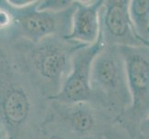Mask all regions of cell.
<instances>
[{
  "label": "cell",
  "mask_w": 149,
  "mask_h": 139,
  "mask_svg": "<svg viewBox=\"0 0 149 139\" xmlns=\"http://www.w3.org/2000/svg\"><path fill=\"white\" fill-rule=\"evenodd\" d=\"M6 2L9 6H11L15 8H22L27 7L33 1L32 0H7Z\"/></svg>",
  "instance_id": "15"
},
{
  "label": "cell",
  "mask_w": 149,
  "mask_h": 139,
  "mask_svg": "<svg viewBox=\"0 0 149 139\" xmlns=\"http://www.w3.org/2000/svg\"><path fill=\"white\" fill-rule=\"evenodd\" d=\"M37 2L33 1L22 8H15L6 2L12 14V29L17 36L30 43H38L50 36H68L72 26L75 1L71 7L60 11L39 9Z\"/></svg>",
  "instance_id": "6"
},
{
  "label": "cell",
  "mask_w": 149,
  "mask_h": 139,
  "mask_svg": "<svg viewBox=\"0 0 149 139\" xmlns=\"http://www.w3.org/2000/svg\"><path fill=\"white\" fill-rule=\"evenodd\" d=\"M0 139H7L6 136L4 135V133L1 130H0Z\"/></svg>",
  "instance_id": "16"
},
{
  "label": "cell",
  "mask_w": 149,
  "mask_h": 139,
  "mask_svg": "<svg viewBox=\"0 0 149 139\" xmlns=\"http://www.w3.org/2000/svg\"><path fill=\"white\" fill-rule=\"evenodd\" d=\"M45 122L84 138L118 139L115 120L90 102L62 103L48 100Z\"/></svg>",
  "instance_id": "5"
},
{
  "label": "cell",
  "mask_w": 149,
  "mask_h": 139,
  "mask_svg": "<svg viewBox=\"0 0 149 139\" xmlns=\"http://www.w3.org/2000/svg\"><path fill=\"white\" fill-rule=\"evenodd\" d=\"M149 45V42L147 43ZM139 136H142L145 139H149V116L143 122L139 129Z\"/></svg>",
  "instance_id": "14"
},
{
  "label": "cell",
  "mask_w": 149,
  "mask_h": 139,
  "mask_svg": "<svg viewBox=\"0 0 149 139\" xmlns=\"http://www.w3.org/2000/svg\"><path fill=\"white\" fill-rule=\"evenodd\" d=\"M129 0H107L100 12V34L105 45H146L138 37L130 17Z\"/></svg>",
  "instance_id": "8"
},
{
  "label": "cell",
  "mask_w": 149,
  "mask_h": 139,
  "mask_svg": "<svg viewBox=\"0 0 149 139\" xmlns=\"http://www.w3.org/2000/svg\"><path fill=\"white\" fill-rule=\"evenodd\" d=\"M13 17L5 1H0V30L12 28Z\"/></svg>",
  "instance_id": "13"
},
{
  "label": "cell",
  "mask_w": 149,
  "mask_h": 139,
  "mask_svg": "<svg viewBox=\"0 0 149 139\" xmlns=\"http://www.w3.org/2000/svg\"><path fill=\"white\" fill-rule=\"evenodd\" d=\"M39 139H94L77 136L50 122H45L41 128Z\"/></svg>",
  "instance_id": "11"
},
{
  "label": "cell",
  "mask_w": 149,
  "mask_h": 139,
  "mask_svg": "<svg viewBox=\"0 0 149 139\" xmlns=\"http://www.w3.org/2000/svg\"><path fill=\"white\" fill-rule=\"evenodd\" d=\"M74 1H63V0H44L37 2V8L42 10L49 11H60L71 7Z\"/></svg>",
  "instance_id": "12"
},
{
  "label": "cell",
  "mask_w": 149,
  "mask_h": 139,
  "mask_svg": "<svg viewBox=\"0 0 149 139\" xmlns=\"http://www.w3.org/2000/svg\"><path fill=\"white\" fill-rule=\"evenodd\" d=\"M1 61L5 78L0 76V120L6 133L12 139H39L49 101L32 80L14 78L6 61Z\"/></svg>",
  "instance_id": "1"
},
{
  "label": "cell",
  "mask_w": 149,
  "mask_h": 139,
  "mask_svg": "<svg viewBox=\"0 0 149 139\" xmlns=\"http://www.w3.org/2000/svg\"><path fill=\"white\" fill-rule=\"evenodd\" d=\"M119 47L126 66L132 103L117 124L134 139L139 136L140 126L149 116V45Z\"/></svg>",
  "instance_id": "4"
},
{
  "label": "cell",
  "mask_w": 149,
  "mask_h": 139,
  "mask_svg": "<svg viewBox=\"0 0 149 139\" xmlns=\"http://www.w3.org/2000/svg\"><path fill=\"white\" fill-rule=\"evenodd\" d=\"M129 10L136 34L147 45L149 42V0H132Z\"/></svg>",
  "instance_id": "10"
},
{
  "label": "cell",
  "mask_w": 149,
  "mask_h": 139,
  "mask_svg": "<svg viewBox=\"0 0 149 139\" xmlns=\"http://www.w3.org/2000/svg\"><path fill=\"white\" fill-rule=\"evenodd\" d=\"M84 45L60 36L24 45L30 79L47 100L60 91L71 70L74 54Z\"/></svg>",
  "instance_id": "2"
},
{
  "label": "cell",
  "mask_w": 149,
  "mask_h": 139,
  "mask_svg": "<svg viewBox=\"0 0 149 139\" xmlns=\"http://www.w3.org/2000/svg\"><path fill=\"white\" fill-rule=\"evenodd\" d=\"M104 46L100 34L95 44L84 45L77 51L73 56L71 70L60 91L48 100L62 103L90 102L92 68L95 58Z\"/></svg>",
  "instance_id": "7"
},
{
  "label": "cell",
  "mask_w": 149,
  "mask_h": 139,
  "mask_svg": "<svg viewBox=\"0 0 149 139\" xmlns=\"http://www.w3.org/2000/svg\"><path fill=\"white\" fill-rule=\"evenodd\" d=\"M91 100L116 123L131 106L126 66L119 46L105 45L95 58L91 73Z\"/></svg>",
  "instance_id": "3"
},
{
  "label": "cell",
  "mask_w": 149,
  "mask_h": 139,
  "mask_svg": "<svg viewBox=\"0 0 149 139\" xmlns=\"http://www.w3.org/2000/svg\"><path fill=\"white\" fill-rule=\"evenodd\" d=\"M104 2L75 1L71 31L64 38L86 45L95 44L100 34V12Z\"/></svg>",
  "instance_id": "9"
}]
</instances>
